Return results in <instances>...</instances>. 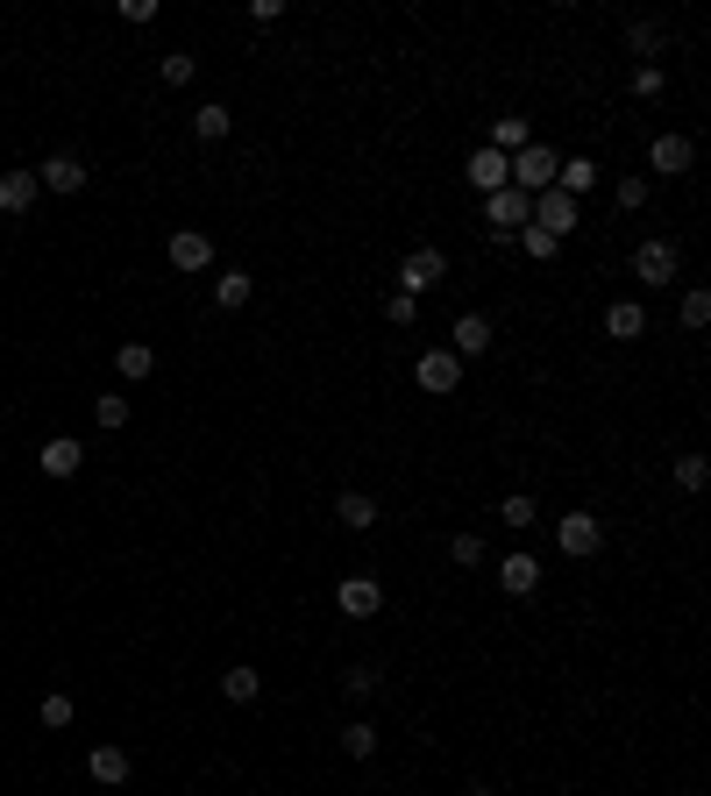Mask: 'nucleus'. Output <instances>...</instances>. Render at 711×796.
<instances>
[{"mask_svg": "<svg viewBox=\"0 0 711 796\" xmlns=\"http://www.w3.org/2000/svg\"><path fill=\"white\" fill-rule=\"evenodd\" d=\"M499 590L505 598H534V590H541V555H527V548L499 555Z\"/></svg>", "mask_w": 711, "mask_h": 796, "instance_id": "6", "label": "nucleus"}, {"mask_svg": "<svg viewBox=\"0 0 711 796\" xmlns=\"http://www.w3.org/2000/svg\"><path fill=\"white\" fill-rule=\"evenodd\" d=\"M36 185H44V193H86V164H78V157H44V164H36Z\"/></svg>", "mask_w": 711, "mask_h": 796, "instance_id": "12", "label": "nucleus"}, {"mask_svg": "<svg viewBox=\"0 0 711 796\" xmlns=\"http://www.w3.org/2000/svg\"><path fill=\"white\" fill-rule=\"evenodd\" d=\"M413 314H420V299H406V292L384 299V320H392V328H413Z\"/></svg>", "mask_w": 711, "mask_h": 796, "instance_id": "39", "label": "nucleus"}, {"mask_svg": "<svg viewBox=\"0 0 711 796\" xmlns=\"http://www.w3.org/2000/svg\"><path fill=\"white\" fill-rule=\"evenodd\" d=\"M413 377H420V391H434V399H449V391L463 384V363H455L449 348H427V356L413 363Z\"/></svg>", "mask_w": 711, "mask_h": 796, "instance_id": "7", "label": "nucleus"}, {"mask_svg": "<svg viewBox=\"0 0 711 796\" xmlns=\"http://www.w3.org/2000/svg\"><path fill=\"white\" fill-rule=\"evenodd\" d=\"M676 483H683V491H704V483H711V463H704V455H676Z\"/></svg>", "mask_w": 711, "mask_h": 796, "instance_id": "31", "label": "nucleus"}, {"mask_svg": "<svg viewBox=\"0 0 711 796\" xmlns=\"http://www.w3.org/2000/svg\"><path fill=\"white\" fill-rule=\"evenodd\" d=\"M378 683H384V669H378V661H356V669H348V683H342V690L356 697V705H370V697H378Z\"/></svg>", "mask_w": 711, "mask_h": 796, "instance_id": "27", "label": "nucleus"}, {"mask_svg": "<svg viewBox=\"0 0 711 796\" xmlns=\"http://www.w3.org/2000/svg\"><path fill=\"white\" fill-rule=\"evenodd\" d=\"M334 519H342L348 534H370V526H378V498L370 491H342L334 498Z\"/></svg>", "mask_w": 711, "mask_h": 796, "instance_id": "16", "label": "nucleus"}, {"mask_svg": "<svg viewBox=\"0 0 711 796\" xmlns=\"http://www.w3.org/2000/svg\"><path fill=\"white\" fill-rule=\"evenodd\" d=\"M249 292H257V278H249V271H221V278H213V306H221V314L249 306Z\"/></svg>", "mask_w": 711, "mask_h": 796, "instance_id": "22", "label": "nucleus"}, {"mask_svg": "<svg viewBox=\"0 0 711 796\" xmlns=\"http://www.w3.org/2000/svg\"><path fill=\"white\" fill-rule=\"evenodd\" d=\"M612 199H620L626 213H634V207H648V179H620V185H612Z\"/></svg>", "mask_w": 711, "mask_h": 796, "instance_id": "38", "label": "nucleus"}, {"mask_svg": "<svg viewBox=\"0 0 711 796\" xmlns=\"http://www.w3.org/2000/svg\"><path fill=\"white\" fill-rule=\"evenodd\" d=\"M78 463H86V449H78L72 434H50L44 441V477H78Z\"/></svg>", "mask_w": 711, "mask_h": 796, "instance_id": "18", "label": "nucleus"}, {"mask_svg": "<svg viewBox=\"0 0 711 796\" xmlns=\"http://www.w3.org/2000/svg\"><path fill=\"white\" fill-rule=\"evenodd\" d=\"M555 548L562 555H598V548H605V526H598V512H562L555 519Z\"/></svg>", "mask_w": 711, "mask_h": 796, "instance_id": "3", "label": "nucleus"}, {"mask_svg": "<svg viewBox=\"0 0 711 796\" xmlns=\"http://www.w3.org/2000/svg\"><path fill=\"white\" fill-rule=\"evenodd\" d=\"M449 555L463 562V570H477V562H485V534H455V541H449Z\"/></svg>", "mask_w": 711, "mask_h": 796, "instance_id": "33", "label": "nucleus"}, {"mask_svg": "<svg viewBox=\"0 0 711 796\" xmlns=\"http://www.w3.org/2000/svg\"><path fill=\"white\" fill-rule=\"evenodd\" d=\"M690 157H697L690 136H654L648 143V171H662V179H683V171H690Z\"/></svg>", "mask_w": 711, "mask_h": 796, "instance_id": "11", "label": "nucleus"}, {"mask_svg": "<svg viewBox=\"0 0 711 796\" xmlns=\"http://www.w3.org/2000/svg\"><path fill=\"white\" fill-rule=\"evenodd\" d=\"M441 278H449V256H441L434 242H420V249H406V264H399V292H406V299H420V292H434Z\"/></svg>", "mask_w": 711, "mask_h": 796, "instance_id": "1", "label": "nucleus"}, {"mask_svg": "<svg viewBox=\"0 0 711 796\" xmlns=\"http://www.w3.org/2000/svg\"><path fill=\"white\" fill-rule=\"evenodd\" d=\"M499 519H505V526H513V534H527V526H534V519H541V505H534V498H527V491H513V498H499Z\"/></svg>", "mask_w": 711, "mask_h": 796, "instance_id": "26", "label": "nucleus"}, {"mask_svg": "<svg viewBox=\"0 0 711 796\" xmlns=\"http://www.w3.org/2000/svg\"><path fill=\"white\" fill-rule=\"evenodd\" d=\"M86 775H93V782H107V789H114V782H128V747L100 739V747L86 754Z\"/></svg>", "mask_w": 711, "mask_h": 796, "instance_id": "15", "label": "nucleus"}, {"mask_svg": "<svg viewBox=\"0 0 711 796\" xmlns=\"http://www.w3.org/2000/svg\"><path fill=\"white\" fill-rule=\"evenodd\" d=\"M221 697H228V705H257V697H263V676H257V669H228V676H221Z\"/></svg>", "mask_w": 711, "mask_h": 796, "instance_id": "24", "label": "nucleus"}, {"mask_svg": "<svg viewBox=\"0 0 711 796\" xmlns=\"http://www.w3.org/2000/svg\"><path fill=\"white\" fill-rule=\"evenodd\" d=\"M463 796H499V789H463Z\"/></svg>", "mask_w": 711, "mask_h": 796, "instance_id": "40", "label": "nucleus"}, {"mask_svg": "<svg viewBox=\"0 0 711 796\" xmlns=\"http://www.w3.org/2000/svg\"><path fill=\"white\" fill-rule=\"evenodd\" d=\"M519 249H527L534 264H555V249H562V242L548 235V228H534V221H527V228H519Z\"/></svg>", "mask_w": 711, "mask_h": 796, "instance_id": "28", "label": "nucleus"}, {"mask_svg": "<svg viewBox=\"0 0 711 796\" xmlns=\"http://www.w3.org/2000/svg\"><path fill=\"white\" fill-rule=\"evenodd\" d=\"M605 334L612 342H640V334H648V306L640 299H612L605 306Z\"/></svg>", "mask_w": 711, "mask_h": 796, "instance_id": "13", "label": "nucleus"}, {"mask_svg": "<svg viewBox=\"0 0 711 796\" xmlns=\"http://www.w3.org/2000/svg\"><path fill=\"white\" fill-rule=\"evenodd\" d=\"M662 86H669L662 64H640V72H634V93H640V100H662Z\"/></svg>", "mask_w": 711, "mask_h": 796, "instance_id": "35", "label": "nucleus"}, {"mask_svg": "<svg viewBox=\"0 0 711 796\" xmlns=\"http://www.w3.org/2000/svg\"><path fill=\"white\" fill-rule=\"evenodd\" d=\"M93 413H100V427H128V399H114V391H100Z\"/></svg>", "mask_w": 711, "mask_h": 796, "instance_id": "34", "label": "nucleus"}, {"mask_svg": "<svg viewBox=\"0 0 711 796\" xmlns=\"http://www.w3.org/2000/svg\"><path fill=\"white\" fill-rule=\"evenodd\" d=\"M171 264H179V271H207V264H213V242L199 235V228H179V235H171Z\"/></svg>", "mask_w": 711, "mask_h": 796, "instance_id": "17", "label": "nucleus"}, {"mask_svg": "<svg viewBox=\"0 0 711 796\" xmlns=\"http://www.w3.org/2000/svg\"><path fill=\"white\" fill-rule=\"evenodd\" d=\"M36 193H44V185H36V171H8V179H0V213H29Z\"/></svg>", "mask_w": 711, "mask_h": 796, "instance_id": "19", "label": "nucleus"}, {"mask_svg": "<svg viewBox=\"0 0 711 796\" xmlns=\"http://www.w3.org/2000/svg\"><path fill=\"white\" fill-rule=\"evenodd\" d=\"M534 221V193H519V185H505V193H491L485 199V228H491V235H519V228H527Z\"/></svg>", "mask_w": 711, "mask_h": 796, "instance_id": "2", "label": "nucleus"}, {"mask_svg": "<svg viewBox=\"0 0 711 796\" xmlns=\"http://www.w3.org/2000/svg\"><path fill=\"white\" fill-rule=\"evenodd\" d=\"M527 143H534L527 114H499V121H491V150H499V157H519Z\"/></svg>", "mask_w": 711, "mask_h": 796, "instance_id": "20", "label": "nucleus"}, {"mask_svg": "<svg viewBox=\"0 0 711 796\" xmlns=\"http://www.w3.org/2000/svg\"><path fill=\"white\" fill-rule=\"evenodd\" d=\"M44 725H50V733H64V725H72V697H64V690L44 697Z\"/></svg>", "mask_w": 711, "mask_h": 796, "instance_id": "37", "label": "nucleus"}, {"mask_svg": "<svg viewBox=\"0 0 711 796\" xmlns=\"http://www.w3.org/2000/svg\"><path fill=\"white\" fill-rule=\"evenodd\" d=\"M534 228H548V235H569L576 228V199L569 193H555V185H548V193H534Z\"/></svg>", "mask_w": 711, "mask_h": 796, "instance_id": "10", "label": "nucleus"}, {"mask_svg": "<svg viewBox=\"0 0 711 796\" xmlns=\"http://www.w3.org/2000/svg\"><path fill=\"white\" fill-rule=\"evenodd\" d=\"M469 185H477V193H505V185H513V157H499V150H491V143H485V150H477V157H469Z\"/></svg>", "mask_w": 711, "mask_h": 796, "instance_id": "9", "label": "nucleus"}, {"mask_svg": "<svg viewBox=\"0 0 711 796\" xmlns=\"http://www.w3.org/2000/svg\"><path fill=\"white\" fill-rule=\"evenodd\" d=\"M555 171H562V157L548 150V143H527V150L513 157V185H519V193H548Z\"/></svg>", "mask_w": 711, "mask_h": 796, "instance_id": "5", "label": "nucleus"}, {"mask_svg": "<svg viewBox=\"0 0 711 796\" xmlns=\"http://www.w3.org/2000/svg\"><path fill=\"white\" fill-rule=\"evenodd\" d=\"M704 320H711V292H683V328H704Z\"/></svg>", "mask_w": 711, "mask_h": 796, "instance_id": "36", "label": "nucleus"}, {"mask_svg": "<svg viewBox=\"0 0 711 796\" xmlns=\"http://www.w3.org/2000/svg\"><path fill=\"white\" fill-rule=\"evenodd\" d=\"M228 128H235V114H228L221 100H207V107H199V114H193V136H199V143H221Z\"/></svg>", "mask_w": 711, "mask_h": 796, "instance_id": "25", "label": "nucleus"}, {"mask_svg": "<svg viewBox=\"0 0 711 796\" xmlns=\"http://www.w3.org/2000/svg\"><path fill=\"white\" fill-rule=\"evenodd\" d=\"M676 264H683V256H676V242H669V235H648L634 249V278H640V285H676Z\"/></svg>", "mask_w": 711, "mask_h": 796, "instance_id": "4", "label": "nucleus"}, {"mask_svg": "<svg viewBox=\"0 0 711 796\" xmlns=\"http://www.w3.org/2000/svg\"><path fill=\"white\" fill-rule=\"evenodd\" d=\"M193 72H199V64H193V50H171V58L157 64V78H164V86H193Z\"/></svg>", "mask_w": 711, "mask_h": 796, "instance_id": "29", "label": "nucleus"}, {"mask_svg": "<svg viewBox=\"0 0 711 796\" xmlns=\"http://www.w3.org/2000/svg\"><path fill=\"white\" fill-rule=\"evenodd\" d=\"M342 747L356 754V761H370V754H378V725H370V719H356V725L342 733Z\"/></svg>", "mask_w": 711, "mask_h": 796, "instance_id": "30", "label": "nucleus"}, {"mask_svg": "<svg viewBox=\"0 0 711 796\" xmlns=\"http://www.w3.org/2000/svg\"><path fill=\"white\" fill-rule=\"evenodd\" d=\"M626 44H634L640 58L654 64V50H662V22H634V29H626Z\"/></svg>", "mask_w": 711, "mask_h": 796, "instance_id": "32", "label": "nucleus"}, {"mask_svg": "<svg viewBox=\"0 0 711 796\" xmlns=\"http://www.w3.org/2000/svg\"><path fill=\"white\" fill-rule=\"evenodd\" d=\"M605 179V171L590 164V157H562V171H555V193H569V199H584L590 185Z\"/></svg>", "mask_w": 711, "mask_h": 796, "instance_id": "21", "label": "nucleus"}, {"mask_svg": "<svg viewBox=\"0 0 711 796\" xmlns=\"http://www.w3.org/2000/svg\"><path fill=\"white\" fill-rule=\"evenodd\" d=\"M114 370H122L128 384H136V377H150V370H157V348H150V342H122V348H114Z\"/></svg>", "mask_w": 711, "mask_h": 796, "instance_id": "23", "label": "nucleus"}, {"mask_svg": "<svg viewBox=\"0 0 711 796\" xmlns=\"http://www.w3.org/2000/svg\"><path fill=\"white\" fill-rule=\"evenodd\" d=\"M334 604H342L348 619H378V604H384V590L370 584V576H348L342 590H334Z\"/></svg>", "mask_w": 711, "mask_h": 796, "instance_id": "14", "label": "nucleus"}, {"mask_svg": "<svg viewBox=\"0 0 711 796\" xmlns=\"http://www.w3.org/2000/svg\"><path fill=\"white\" fill-rule=\"evenodd\" d=\"M449 356L455 363H463V356H491V342H499V328H491V314H463V320H455V334H449Z\"/></svg>", "mask_w": 711, "mask_h": 796, "instance_id": "8", "label": "nucleus"}]
</instances>
